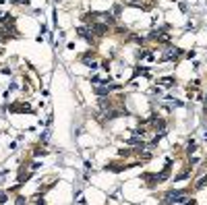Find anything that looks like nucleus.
I'll return each mask as SVG.
<instances>
[{"instance_id": "nucleus-1", "label": "nucleus", "mask_w": 207, "mask_h": 205, "mask_svg": "<svg viewBox=\"0 0 207 205\" xmlns=\"http://www.w3.org/2000/svg\"><path fill=\"white\" fill-rule=\"evenodd\" d=\"M8 110L10 112H33V108L29 106V104H21V102H17V104H13V106H8Z\"/></svg>"}, {"instance_id": "nucleus-2", "label": "nucleus", "mask_w": 207, "mask_h": 205, "mask_svg": "<svg viewBox=\"0 0 207 205\" xmlns=\"http://www.w3.org/2000/svg\"><path fill=\"white\" fill-rule=\"evenodd\" d=\"M93 91H95V95H97V97H106V95H110V91H112V89H110L108 85L99 83L97 87H93Z\"/></svg>"}, {"instance_id": "nucleus-3", "label": "nucleus", "mask_w": 207, "mask_h": 205, "mask_svg": "<svg viewBox=\"0 0 207 205\" xmlns=\"http://www.w3.org/2000/svg\"><path fill=\"white\" fill-rule=\"evenodd\" d=\"M89 27H91V33H95V35H104V33L108 31V27L102 25V23H91Z\"/></svg>"}, {"instance_id": "nucleus-4", "label": "nucleus", "mask_w": 207, "mask_h": 205, "mask_svg": "<svg viewBox=\"0 0 207 205\" xmlns=\"http://www.w3.org/2000/svg\"><path fill=\"white\" fill-rule=\"evenodd\" d=\"M180 54H182V50H180V48H168V52H166L164 60H172V58H178Z\"/></svg>"}, {"instance_id": "nucleus-5", "label": "nucleus", "mask_w": 207, "mask_h": 205, "mask_svg": "<svg viewBox=\"0 0 207 205\" xmlns=\"http://www.w3.org/2000/svg\"><path fill=\"white\" fill-rule=\"evenodd\" d=\"M77 33H79V35H81V38H83L85 41H89V44L93 41V33H91V29H85V27H79V29H77Z\"/></svg>"}, {"instance_id": "nucleus-6", "label": "nucleus", "mask_w": 207, "mask_h": 205, "mask_svg": "<svg viewBox=\"0 0 207 205\" xmlns=\"http://www.w3.org/2000/svg\"><path fill=\"white\" fill-rule=\"evenodd\" d=\"M99 17H104V19H106V21H104L106 25H114V23H116V21H114V15H110V13H102Z\"/></svg>"}, {"instance_id": "nucleus-7", "label": "nucleus", "mask_w": 207, "mask_h": 205, "mask_svg": "<svg viewBox=\"0 0 207 205\" xmlns=\"http://www.w3.org/2000/svg\"><path fill=\"white\" fill-rule=\"evenodd\" d=\"M139 75H145V77H147V75H149V69H145V66H137L135 73H133V77H139Z\"/></svg>"}, {"instance_id": "nucleus-8", "label": "nucleus", "mask_w": 207, "mask_h": 205, "mask_svg": "<svg viewBox=\"0 0 207 205\" xmlns=\"http://www.w3.org/2000/svg\"><path fill=\"white\" fill-rule=\"evenodd\" d=\"M104 170H110V172H120V170H122V166H118V164H106V166H104Z\"/></svg>"}, {"instance_id": "nucleus-9", "label": "nucleus", "mask_w": 207, "mask_h": 205, "mask_svg": "<svg viewBox=\"0 0 207 205\" xmlns=\"http://www.w3.org/2000/svg\"><path fill=\"white\" fill-rule=\"evenodd\" d=\"M99 108H102V110H110V108H112L110 100H104V97H99Z\"/></svg>"}, {"instance_id": "nucleus-10", "label": "nucleus", "mask_w": 207, "mask_h": 205, "mask_svg": "<svg viewBox=\"0 0 207 205\" xmlns=\"http://www.w3.org/2000/svg\"><path fill=\"white\" fill-rule=\"evenodd\" d=\"M122 112H118V110H110V112H106V120H112V118H116V116H120Z\"/></svg>"}, {"instance_id": "nucleus-11", "label": "nucleus", "mask_w": 207, "mask_h": 205, "mask_svg": "<svg viewBox=\"0 0 207 205\" xmlns=\"http://www.w3.org/2000/svg\"><path fill=\"white\" fill-rule=\"evenodd\" d=\"M189 176H191V170H184V172H182V174H178V176H176L174 180H186Z\"/></svg>"}, {"instance_id": "nucleus-12", "label": "nucleus", "mask_w": 207, "mask_h": 205, "mask_svg": "<svg viewBox=\"0 0 207 205\" xmlns=\"http://www.w3.org/2000/svg\"><path fill=\"white\" fill-rule=\"evenodd\" d=\"M160 85H174V79H172V77H164V79H160Z\"/></svg>"}, {"instance_id": "nucleus-13", "label": "nucleus", "mask_w": 207, "mask_h": 205, "mask_svg": "<svg viewBox=\"0 0 207 205\" xmlns=\"http://www.w3.org/2000/svg\"><path fill=\"white\" fill-rule=\"evenodd\" d=\"M130 153H133L130 149H120V151H118V156H120V158H128Z\"/></svg>"}, {"instance_id": "nucleus-14", "label": "nucleus", "mask_w": 207, "mask_h": 205, "mask_svg": "<svg viewBox=\"0 0 207 205\" xmlns=\"http://www.w3.org/2000/svg\"><path fill=\"white\" fill-rule=\"evenodd\" d=\"M147 54H149L147 50H139V52H137V58H139V60H141V58H147Z\"/></svg>"}, {"instance_id": "nucleus-15", "label": "nucleus", "mask_w": 207, "mask_h": 205, "mask_svg": "<svg viewBox=\"0 0 207 205\" xmlns=\"http://www.w3.org/2000/svg\"><path fill=\"white\" fill-rule=\"evenodd\" d=\"M33 156H35V158H40V156H46V151H43V149H35V151H33Z\"/></svg>"}, {"instance_id": "nucleus-16", "label": "nucleus", "mask_w": 207, "mask_h": 205, "mask_svg": "<svg viewBox=\"0 0 207 205\" xmlns=\"http://www.w3.org/2000/svg\"><path fill=\"white\" fill-rule=\"evenodd\" d=\"M186 149H189V153H193V151H195V141H191V143H189V147H186Z\"/></svg>"}, {"instance_id": "nucleus-17", "label": "nucleus", "mask_w": 207, "mask_h": 205, "mask_svg": "<svg viewBox=\"0 0 207 205\" xmlns=\"http://www.w3.org/2000/svg\"><path fill=\"white\" fill-rule=\"evenodd\" d=\"M120 10H122V6H120V4H116V6H114V15H120Z\"/></svg>"}, {"instance_id": "nucleus-18", "label": "nucleus", "mask_w": 207, "mask_h": 205, "mask_svg": "<svg viewBox=\"0 0 207 205\" xmlns=\"http://www.w3.org/2000/svg\"><path fill=\"white\" fill-rule=\"evenodd\" d=\"M25 203H27V201H25L23 197H17V205H25Z\"/></svg>"}, {"instance_id": "nucleus-19", "label": "nucleus", "mask_w": 207, "mask_h": 205, "mask_svg": "<svg viewBox=\"0 0 207 205\" xmlns=\"http://www.w3.org/2000/svg\"><path fill=\"white\" fill-rule=\"evenodd\" d=\"M4 201H6V195H4V193H0V203H4Z\"/></svg>"}, {"instance_id": "nucleus-20", "label": "nucleus", "mask_w": 207, "mask_h": 205, "mask_svg": "<svg viewBox=\"0 0 207 205\" xmlns=\"http://www.w3.org/2000/svg\"><path fill=\"white\" fill-rule=\"evenodd\" d=\"M186 205H197V201H195V199H191V201H186Z\"/></svg>"}, {"instance_id": "nucleus-21", "label": "nucleus", "mask_w": 207, "mask_h": 205, "mask_svg": "<svg viewBox=\"0 0 207 205\" xmlns=\"http://www.w3.org/2000/svg\"><path fill=\"white\" fill-rule=\"evenodd\" d=\"M38 205H46V203H43V199H41V201H38Z\"/></svg>"}, {"instance_id": "nucleus-22", "label": "nucleus", "mask_w": 207, "mask_h": 205, "mask_svg": "<svg viewBox=\"0 0 207 205\" xmlns=\"http://www.w3.org/2000/svg\"><path fill=\"white\" fill-rule=\"evenodd\" d=\"M205 104H207V95H205Z\"/></svg>"}, {"instance_id": "nucleus-23", "label": "nucleus", "mask_w": 207, "mask_h": 205, "mask_svg": "<svg viewBox=\"0 0 207 205\" xmlns=\"http://www.w3.org/2000/svg\"><path fill=\"white\" fill-rule=\"evenodd\" d=\"M133 2H137V0H133Z\"/></svg>"}]
</instances>
